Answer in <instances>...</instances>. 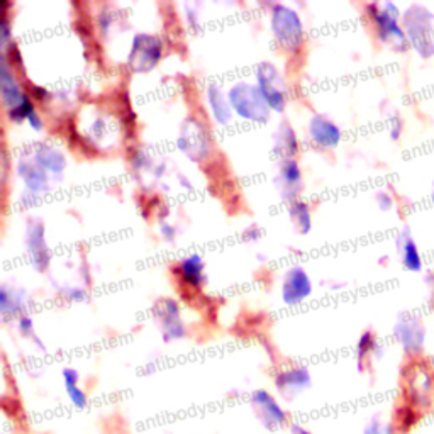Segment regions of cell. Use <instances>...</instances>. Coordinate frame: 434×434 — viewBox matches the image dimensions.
Wrapping results in <instances>:
<instances>
[{
  "label": "cell",
  "mask_w": 434,
  "mask_h": 434,
  "mask_svg": "<svg viewBox=\"0 0 434 434\" xmlns=\"http://www.w3.org/2000/svg\"><path fill=\"white\" fill-rule=\"evenodd\" d=\"M27 295L24 290H10L7 285L0 288V312L4 317L18 316L26 309Z\"/></svg>",
  "instance_id": "23"
},
{
  "label": "cell",
  "mask_w": 434,
  "mask_h": 434,
  "mask_svg": "<svg viewBox=\"0 0 434 434\" xmlns=\"http://www.w3.org/2000/svg\"><path fill=\"white\" fill-rule=\"evenodd\" d=\"M206 263H204V258L197 253H192V255L185 256V258L180 261L178 267H176V273H178L180 280L185 287L188 288H200L202 284L206 282Z\"/></svg>",
  "instance_id": "16"
},
{
  "label": "cell",
  "mask_w": 434,
  "mask_h": 434,
  "mask_svg": "<svg viewBox=\"0 0 434 434\" xmlns=\"http://www.w3.org/2000/svg\"><path fill=\"white\" fill-rule=\"evenodd\" d=\"M397 243H399V251L402 255V265L414 273L423 270V256H421L419 248H417L416 241L411 238L409 231L402 232Z\"/></svg>",
  "instance_id": "20"
},
{
  "label": "cell",
  "mask_w": 434,
  "mask_h": 434,
  "mask_svg": "<svg viewBox=\"0 0 434 434\" xmlns=\"http://www.w3.org/2000/svg\"><path fill=\"white\" fill-rule=\"evenodd\" d=\"M309 136L316 143V146L329 150V148H336L340 144L341 130L331 119L317 114L309 122Z\"/></svg>",
  "instance_id": "14"
},
{
  "label": "cell",
  "mask_w": 434,
  "mask_h": 434,
  "mask_svg": "<svg viewBox=\"0 0 434 434\" xmlns=\"http://www.w3.org/2000/svg\"><path fill=\"white\" fill-rule=\"evenodd\" d=\"M377 202H379V207L382 211H391L393 207L392 195L387 194V192H379V194H377Z\"/></svg>",
  "instance_id": "33"
},
{
  "label": "cell",
  "mask_w": 434,
  "mask_h": 434,
  "mask_svg": "<svg viewBox=\"0 0 434 434\" xmlns=\"http://www.w3.org/2000/svg\"><path fill=\"white\" fill-rule=\"evenodd\" d=\"M180 183H182V185H183V187H185V188H187V190H192V188H194V187H192V183H190V182H188V180H187V178H185V176H180Z\"/></svg>",
  "instance_id": "39"
},
{
  "label": "cell",
  "mask_w": 434,
  "mask_h": 434,
  "mask_svg": "<svg viewBox=\"0 0 434 434\" xmlns=\"http://www.w3.org/2000/svg\"><path fill=\"white\" fill-rule=\"evenodd\" d=\"M393 335L407 355H419L423 351L426 329L416 316L404 314L399 317V323L393 328Z\"/></svg>",
  "instance_id": "9"
},
{
  "label": "cell",
  "mask_w": 434,
  "mask_h": 434,
  "mask_svg": "<svg viewBox=\"0 0 434 434\" xmlns=\"http://www.w3.org/2000/svg\"><path fill=\"white\" fill-rule=\"evenodd\" d=\"M288 212H290L297 229H299L302 234H307L312 227V216H311V207H309V204L300 199L292 200L290 207H288Z\"/></svg>",
  "instance_id": "25"
},
{
  "label": "cell",
  "mask_w": 434,
  "mask_h": 434,
  "mask_svg": "<svg viewBox=\"0 0 434 434\" xmlns=\"http://www.w3.org/2000/svg\"><path fill=\"white\" fill-rule=\"evenodd\" d=\"M297 151H299V139H297L295 132L288 124H282L279 132H276L275 153L282 156V160H287L292 158Z\"/></svg>",
  "instance_id": "24"
},
{
  "label": "cell",
  "mask_w": 434,
  "mask_h": 434,
  "mask_svg": "<svg viewBox=\"0 0 434 434\" xmlns=\"http://www.w3.org/2000/svg\"><path fill=\"white\" fill-rule=\"evenodd\" d=\"M18 174L21 176V180L26 185L27 192L33 195H41L43 192H48L50 188V180H48L46 172L41 167H38L34 162H26L21 160L18 163Z\"/></svg>",
  "instance_id": "17"
},
{
  "label": "cell",
  "mask_w": 434,
  "mask_h": 434,
  "mask_svg": "<svg viewBox=\"0 0 434 434\" xmlns=\"http://www.w3.org/2000/svg\"><path fill=\"white\" fill-rule=\"evenodd\" d=\"M251 404L260 414L261 423L267 429H276L287 424L288 414L275 397L267 391H255L251 393Z\"/></svg>",
  "instance_id": "11"
},
{
  "label": "cell",
  "mask_w": 434,
  "mask_h": 434,
  "mask_svg": "<svg viewBox=\"0 0 434 434\" xmlns=\"http://www.w3.org/2000/svg\"><path fill=\"white\" fill-rule=\"evenodd\" d=\"M207 100L217 124H220V126L229 124V120H231V104H229L226 95L223 94L220 87H217L216 83H211L207 87Z\"/></svg>",
  "instance_id": "21"
},
{
  "label": "cell",
  "mask_w": 434,
  "mask_h": 434,
  "mask_svg": "<svg viewBox=\"0 0 434 434\" xmlns=\"http://www.w3.org/2000/svg\"><path fill=\"white\" fill-rule=\"evenodd\" d=\"M256 85H258L265 102L270 111L282 112L287 106V92L279 70L270 63H261L256 70Z\"/></svg>",
  "instance_id": "7"
},
{
  "label": "cell",
  "mask_w": 434,
  "mask_h": 434,
  "mask_svg": "<svg viewBox=\"0 0 434 434\" xmlns=\"http://www.w3.org/2000/svg\"><path fill=\"white\" fill-rule=\"evenodd\" d=\"M18 329H19V332H21L24 337H33V341H34L36 344H38V348H43L44 349L43 343L38 340V336L34 335V323H33V319H31L29 316L22 314L21 317H19Z\"/></svg>",
  "instance_id": "28"
},
{
  "label": "cell",
  "mask_w": 434,
  "mask_h": 434,
  "mask_svg": "<svg viewBox=\"0 0 434 434\" xmlns=\"http://www.w3.org/2000/svg\"><path fill=\"white\" fill-rule=\"evenodd\" d=\"M176 148L192 162H202L211 148V139H209L206 126L195 118L185 120L180 136L176 138Z\"/></svg>",
  "instance_id": "5"
},
{
  "label": "cell",
  "mask_w": 434,
  "mask_h": 434,
  "mask_svg": "<svg viewBox=\"0 0 434 434\" xmlns=\"http://www.w3.org/2000/svg\"><path fill=\"white\" fill-rule=\"evenodd\" d=\"M379 340L377 336L373 335L372 331H365L363 335L360 336L358 343H356V361H358V367L360 370H363L365 363L373 353H379Z\"/></svg>",
  "instance_id": "26"
},
{
  "label": "cell",
  "mask_w": 434,
  "mask_h": 434,
  "mask_svg": "<svg viewBox=\"0 0 434 434\" xmlns=\"http://www.w3.org/2000/svg\"><path fill=\"white\" fill-rule=\"evenodd\" d=\"M419 411H417L414 405H402V407L397 409V414H396V429L397 433H409L411 429L416 426L417 423H419Z\"/></svg>",
  "instance_id": "27"
},
{
  "label": "cell",
  "mask_w": 434,
  "mask_h": 434,
  "mask_svg": "<svg viewBox=\"0 0 434 434\" xmlns=\"http://www.w3.org/2000/svg\"><path fill=\"white\" fill-rule=\"evenodd\" d=\"M131 163L136 170H143V168H150L151 160L143 150H134L131 155Z\"/></svg>",
  "instance_id": "31"
},
{
  "label": "cell",
  "mask_w": 434,
  "mask_h": 434,
  "mask_svg": "<svg viewBox=\"0 0 434 434\" xmlns=\"http://www.w3.org/2000/svg\"><path fill=\"white\" fill-rule=\"evenodd\" d=\"M26 251L31 265L38 272H44L51 263V251L44 238V226L39 220H31L26 229Z\"/></svg>",
  "instance_id": "12"
},
{
  "label": "cell",
  "mask_w": 434,
  "mask_h": 434,
  "mask_svg": "<svg viewBox=\"0 0 434 434\" xmlns=\"http://www.w3.org/2000/svg\"><path fill=\"white\" fill-rule=\"evenodd\" d=\"M431 200H433V204H434V192H433V195H431Z\"/></svg>",
  "instance_id": "41"
},
{
  "label": "cell",
  "mask_w": 434,
  "mask_h": 434,
  "mask_svg": "<svg viewBox=\"0 0 434 434\" xmlns=\"http://www.w3.org/2000/svg\"><path fill=\"white\" fill-rule=\"evenodd\" d=\"M162 236L167 241H174L175 239V236H176V231H175V227L172 226V224H168V223H163L162 224Z\"/></svg>",
  "instance_id": "36"
},
{
  "label": "cell",
  "mask_w": 434,
  "mask_h": 434,
  "mask_svg": "<svg viewBox=\"0 0 434 434\" xmlns=\"http://www.w3.org/2000/svg\"><path fill=\"white\" fill-rule=\"evenodd\" d=\"M404 31L409 46H412L423 58L434 56L433 14L423 6H411L404 12Z\"/></svg>",
  "instance_id": "2"
},
{
  "label": "cell",
  "mask_w": 434,
  "mask_h": 434,
  "mask_svg": "<svg viewBox=\"0 0 434 434\" xmlns=\"http://www.w3.org/2000/svg\"><path fill=\"white\" fill-rule=\"evenodd\" d=\"M272 31L285 50H297L304 41V26L299 14L285 4L272 6Z\"/></svg>",
  "instance_id": "4"
},
{
  "label": "cell",
  "mask_w": 434,
  "mask_h": 434,
  "mask_svg": "<svg viewBox=\"0 0 434 434\" xmlns=\"http://www.w3.org/2000/svg\"><path fill=\"white\" fill-rule=\"evenodd\" d=\"M31 99H36L39 100V102H44L46 99H50V92L46 90L44 87H39V85H33L31 87Z\"/></svg>",
  "instance_id": "35"
},
{
  "label": "cell",
  "mask_w": 434,
  "mask_h": 434,
  "mask_svg": "<svg viewBox=\"0 0 434 434\" xmlns=\"http://www.w3.org/2000/svg\"><path fill=\"white\" fill-rule=\"evenodd\" d=\"M62 377H63V385H65V392L71 404H74L76 409L87 407L88 399L87 393L83 392L82 387H80V373L76 372L75 368L66 367L63 368Z\"/></svg>",
  "instance_id": "22"
},
{
  "label": "cell",
  "mask_w": 434,
  "mask_h": 434,
  "mask_svg": "<svg viewBox=\"0 0 434 434\" xmlns=\"http://www.w3.org/2000/svg\"><path fill=\"white\" fill-rule=\"evenodd\" d=\"M388 127H391L392 139H399V136L402 134V119L399 115H392L391 122H388Z\"/></svg>",
  "instance_id": "34"
},
{
  "label": "cell",
  "mask_w": 434,
  "mask_h": 434,
  "mask_svg": "<svg viewBox=\"0 0 434 434\" xmlns=\"http://www.w3.org/2000/svg\"><path fill=\"white\" fill-rule=\"evenodd\" d=\"M363 434H399L393 424H382L379 419H372L365 426Z\"/></svg>",
  "instance_id": "29"
},
{
  "label": "cell",
  "mask_w": 434,
  "mask_h": 434,
  "mask_svg": "<svg viewBox=\"0 0 434 434\" xmlns=\"http://www.w3.org/2000/svg\"><path fill=\"white\" fill-rule=\"evenodd\" d=\"M59 293L63 295V299L70 300V302H82V300H87L88 297L87 290L82 287H65L59 290Z\"/></svg>",
  "instance_id": "30"
},
{
  "label": "cell",
  "mask_w": 434,
  "mask_h": 434,
  "mask_svg": "<svg viewBox=\"0 0 434 434\" xmlns=\"http://www.w3.org/2000/svg\"><path fill=\"white\" fill-rule=\"evenodd\" d=\"M312 293V282L307 272L300 265H293L287 270L282 284V300L287 305L304 302Z\"/></svg>",
  "instance_id": "10"
},
{
  "label": "cell",
  "mask_w": 434,
  "mask_h": 434,
  "mask_svg": "<svg viewBox=\"0 0 434 434\" xmlns=\"http://www.w3.org/2000/svg\"><path fill=\"white\" fill-rule=\"evenodd\" d=\"M260 238H261V229H258V227L246 229V231L243 232V239L244 241H258Z\"/></svg>",
  "instance_id": "37"
},
{
  "label": "cell",
  "mask_w": 434,
  "mask_h": 434,
  "mask_svg": "<svg viewBox=\"0 0 434 434\" xmlns=\"http://www.w3.org/2000/svg\"><path fill=\"white\" fill-rule=\"evenodd\" d=\"M0 94H2V102L6 106V111H10L21 102L22 97L26 94L22 92V88L19 87L18 80H15L12 66L7 62L6 56L2 55L0 59Z\"/></svg>",
  "instance_id": "15"
},
{
  "label": "cell",
  "mask_w": 434,
  "mask_h": 434,
  "mask_svg": "<svg viewBox=\"0 0 434 434\" xmlns=\"http://www.w3.org/2000/svg\"><path fill=\"white\" fill-rule=\"evenodd\" d=\"M34 163L41 167L44 172H50L53 175H62L66 168V158L58 148L51 146L48 143H39L34 150Z\"/></svg>",
  "instance_id": "19"
},
{
  "label": "cell",
  "mask_w": 434,
  "mask_h": 434,
  "mask_svg": "<svg viewBox=\"0 0 434 434\" xmlns=\"http://www.w3.org/2000/svg\"><path fill=\"white\" fill-rule=\"evenodd\" d=\"M312 377L307 367H295L280 370L275 375V387L284 396H297L311 385Z\"/></svg>",
  "instance_id": "13"
},
{
  "label": "cell",
  "mask_w": 434,
  "mask_h": 434,
  "mask_svg": "<svg viewBox=\"0 0 434 434\" xmlns=\"http://www.w3.org/2000/svg\"><path fill=\"white\" fill-rule=\"evenodd\" d=\"M153 316H155L156 323L160 324L162 336L167 343L182 340V337L187 336V329H185V324L180 319L178 304L170 297L156 300V304L153 305Z\"/></svg>",
  "instance_id": "8"
},
{
  "label": "cell",
  "mask_w": 434,
  "mask_h": 434,
  "mask_svg": "<svg viewBox=\"0 0 434 434\" xmlns=\"http://www.w3.org/2000/svg\"><path fill=\"white\" fill-rule=\"evenodd\" d=\"M279 182L285 199L292 200L297 199V190H299L300 182H302V172H300L299 163L293 158H287L280 162L279 167Z\"/></svg>",
  "instance_id": "18"
},
{
  "label": "cell",
  "mask_w": 434,
  "mask_h": 434,
  "mask_svg": "<svg viewBox=\"0 0 434 434\" xmlns=\"http://www.w3.org/2000/svg\"><path fill=\"white\" fill-rule=\"evenodd\" d=\"M367 12L382 43L392 44L397 51H407L409 41L400 26V9L396 4H368Z\"/></svg>",
  "instance_id": "1"
},
{
  "label": "cell",
  "mask_w": 434,
  "mask_h": 434,
  "mask_svg": "<svg viewBox=\"0 0 434 434\" xmlns=\"http://www.w3.org/2000/svg\"><path fill=\"white\" fill-rule=\"evenodd\" d=\"M0 41H2V46L6 48L10 41V24L9 18H7V12H4V18L0 21Z\"/></svg>",
  "instance_id": "32"
},
{
  "label": "cell",
  "mask_w": 434,
  "mask_h": 434,
  "mask_svg": "<svg viewBox=\"0 0 434 434\" xmlns=\"http://www.w3.org/2000/svg\"><path fill=\"white\" fill-rule=\"evenodd\" d=\"M292 434H312V433H309L307 429L302 428V426L293 424V426H292Z\"/></svg>",
  "instance_id": "38"
},
{
  "label": "cell",
  "mask_w": 434,
  "mask_h": 434,
  "mask_svg": "<svg viewBox=\"0 0 434 434\" xmlns=\"http://www.w3.org/2000/svg\"><path fill=\"white\" fill-rule=\"evenodd\" d=\"M163 43L162 39L151 34H136L132 39L130 58L127 65L132 71H148L156 66V63L162 59Z\"/></svg>",
  "instance_id": "6"
},
{
  "label": "cell",
  "mask_w": 434,
  "mask_h": 434,
  "mask_svg": "<svg viewBox=\"0 0 434 434\" xmlns=\"http://www.w3.org/2000/svg\"><path fill=\"white\" fill-rule=\"evenodd\" d=\"M431 368H433V372H434V358H433V361H431Z\"/></svg>",
  "instance_id": "40"
},
{
  "label": "cell",
  "mask_w": 434,
  "mask_h": 434,
  "mask_svg": "<svg viewBox=\"0 0 434 434\" xmlns=\"http://www.w3.org/2000/svg\"><path fill=\"white\" fill-rule=\"evenodd\" d=\"M227 99L239 118L251 122H267L270 119V107L265 102L258 85L248 82L234 83L229 88Z\"/></svg>",
  "instance_id": "3"
}]
</instances>
